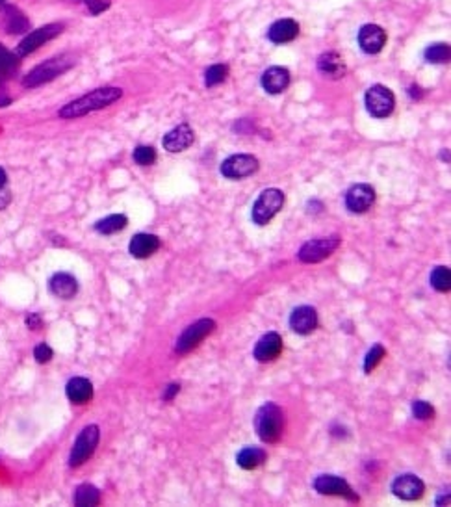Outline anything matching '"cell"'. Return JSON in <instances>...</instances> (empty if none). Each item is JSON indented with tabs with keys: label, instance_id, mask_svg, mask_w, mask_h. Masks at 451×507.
I'll use <instances>...</instances> for the list:
<instances>
[{
	"label": "cell",
	"instance_id": "11",
	"mask_svg": "<svg viewBox=\"0 0 451 507\" xmlns=\"http://www.w3.org/2000/svg\"><path fill=\"white\" fill-rule=\"evenodd\" d=\"M375 203V190L370 184H355L346 193V208L353 214L370 210Z\"/></svg>",
	"mask_w": 451,
	"mask_h": 507
},
{
	"label": "cell",
	"instance_id": "28",
	"mask_svg": "<svg viewBox=\"0 0 451 507\" xmlns=\"http://www.w3.org/2000/svg\"><path fill=\"white\" fill-rule=\"evenodd\" d=\"M431 286L437 292H448L451 288V271L448 266H437L435 270L431 271Z\"/></svg>",
	"mask_w": 451,
	"mask_h": 507
},
{
	"label": "cell",
	"instance_id": "33",
	"mask_svg": "<svg viewBox=\"0 0 451 507\" xmlns=\"http://www.w3.org/2000/svg\"><path fill=\"white\" fill-rule=\"evenodd\" d=\"M156 160V151L151 145H140L134 151V162L140 166H151Z\"/></svg>",
	"mask_w": 451,
	"mask_h": 507
},
{
	"label": "cell",
	"instance_id": "15",
	"mask_svg": "<svg viewBox=\"0 0 451 507\" xmlns=\"http://www.w3.org/2000/svg\"><path fill=\"white\" fill-rule=\"evenodd\" d=\"M290 327L297 334H310L318 327V312L316 308L310 305H301L292 310Z\"/></svg>",
	"mask_w": 451,
	"mask_h": 507
},
{
	"label": "cell",
	"instance_id": "18",
	"mask_svg": "<svg viewBox=\"0 0 451 507\" xmlns=\"http://www.w3.org/2000/svg\"><path fill=\"white\" fill-rule=\"evenodd\" d=\"M160 249V238L149 232H140L136 234L129 244L130 255L134 258H149Z\"/></svg>",
	"mask_w": 451,
	"mask_h": 507
},
{
	"label": "cell",
	"instance_id": "8",
	"mask_svg": "<svg viewBox=\"0 0 451 507\" xmlns=\"http://www.w3.org/2000/svg\"><path fill=\"white\" fill-rule=\"evenodd\" d=\"M314 489L320 495L327 496H340L349 502H359V495L355 493L351 485H349L344 478L333 474H322L314 480Z\"/></svg>",
	"mask_w": 451,
	"mask_h": 507
},
{
	"label": "cell",
	"instance_id": "29",
	"mask_svg": "<svg viewBox=\"0 0 451 507\" xmlns=\"http://www.w3.org/2000/svg\"><path fill=\"white\" fill-rule=\"evenodd\" d=\"M227 77H229V67L223 64L212 65V67H208L207 73H205V84H207V88H214V86H218V84L225 82Z\"/></svg>",
	"mask_w": 451,
	"mask_h": 507
},
{
	"label": "cell",
	"instance_id": "2",
	"mask_svg": "<svg viewBox=\"0 0 451 507\" xmlns=\"http://www.w3.org/2000/svg\"><path fill=\"white\" fill-rule=\"evenodd\" d=\"M284 430V412L277 404L268 401L255 415V431L266 444H275Z\"/></svg>",
	"mask_w": 451,
	"mask_h": 507
},
{
	"label": "cell",
	"instance_id": "9",
	"mask_svg": "<svg viewBox=\"0 0 451 507\" xmlns=\"http://www.w3.org/2000/svg\"><path fill=\"white\" fill-rule=\"evenodd\" d=\"M396 99L385 86H372L366 91V108L374 117H388L394 112Z\"/></svg>",
	"mask_w": 451,
	"mask_h": 507
},
{
	"label": "cell",
	"instance_id": "21",
	"mask_svg": "<svg viewBox=\"0 0 451 507\" xmlns=\"http://www.w3.org/2000/svg\"><path fill=\"white\" fill-rule=\"evenodd\" d=\"M297 34H299V25L296 21L281 19L271 25V28L268 30V38H270L271 43L283 45V43H290L292 39H296Z\"/></svg>",
	"mask_w": 451,
	"mask_h": 507
},
{
	"label": "cell",
	"instance_id": "7",
	"mask_svg": "<svg viewBox=\"0 0 451 507\" xmlns=\"http://www.w3.org/2000/svg\"><path fill=\"white\" fill-rule=\"evenodd\" d=\"M216 329V321L212 318H203V320H197L195 323H192L190 327H186V331L179 336V341L175 344V351L179 355H184L188 351H192L194 347H197L201 342L207 338L208 334L212 333Z\"/></svg>",
	"mask_w": 451,
	"mask_h": 507
},
{
	"label": "cell",
	"instance_id": "42",
	"mask_svg": "<svg viewBox=\"0 0 451 507\" xmlns=\"http://www.w3.org/2000/svg\"><path fill=\"white\" fill-rule=\"evenodd\" d=\"M0 2H4V0H0Z\"/></svg>",
	"mask_w": 451,
	"mask_h": 507
},
{
	"label": "cell",
	"instance_id": "30",
	"mask_svg": "<svg viewBox=\"0 0 451 507\" xmlns=\"http://www.w3.org/2000/svg\"><path fill=\"white\" fill-rule=\"evenodd\" d=\"M19 67V60L17 54H13L6 49V47L0 45V75H12L15 69Z\"/></svg>",
	"mask_w": 451,
	"mask_h": 507
},
{
	"label": "cell",
	"instance_id": "35",
	"mask_svg": "<svg viewBox=\"0 0 451 507\" xmlns=\"http://www.w3.org/2000/svg\"><path fill=\"white\" fill-rule=\"evenodd\" d=\"M52 349L51 346H47V344H38L36 346V349H34V357H36V360H38L39 364H45V362H49V360L52 359Z\"/></svg>",
	"mask_w": 451,
	"mask_h": 507
},
{
	"label": "cell",
	"instance_id": "27",
	"mask_svg": "<svg viewBox=\"0 0 451 507\" xmlns=\"http://www.w3.org/2000/svg\"><path fill=\"white\" fill-rule=\"evenodd\" d=\"M129 223V219L127 216H123V214H112L108 218L101 219L95 223V231L101 232V234H116V232L123 231L125 227Z\"/></svg>",
	"mask_w": 451,
	"mask_h": 507
},
{
	"label": "cell",
	"instance_id": "1",
	"mask_svg": "<svg viewBox=\"0 0 451 507\" xmlns=\"http://www.w3.org/2000/svg\"><path fill=\"white\" fill-rule=\"evenodd\" d=\"M123 97V91L119 88H97V90H93L88 95L80 97L77 101H73V103L65 104L64 108L60 110L58 116L62 119H77V117L88 116L91 112H97V110H103L106 106H110L116 101H119Z\"/></svg>",
	"mask_w": 451,
	"mask_h": 507
},
{
	"label": "cell",
	"instance_id": "39",
	"mask_svg": "<svg viewBox=\"0 0 451 507\" xmlns=\"http://www.w3.org/2000/svg\"><path fill=\"white\" fill-rule=\"evenodd\" d=\"M10 201H12V195L8 190L4 188H0V210H4L8 205H10Z\"/></svg>",
	"mask_w": 451,
	"mask_h": 507
},
{
	"label": "cell",
	"instance_id": "31",
	"mask_svg": "<svg viewBox=\"0 0 451 507\" xmlns=\"http://www.w3.org/2000/svg\"><path fill=\"white\" fill-rule=\"evenodd\" d=\"M426 60L431 62V64H444V62L450 60V47L446 45V43L444 45L439 43V45L429 47L426 51Z\"/></svg>",
	"mask_w": 451,
	"mask_h": 507
},
{
	"label": "cell",
	"instance_id": "36",
	"mask_svg": "<svg viewBox=\"0 0 451 507\" xmlns=\"http://www.w3.org/2000/svg\"><path fill=\"white\" fill-rule=\"evenodd\" d=\"M108 6H110V0H88V8L93 15L104 12Z\"/></svg>",
	"mask_w": 451,
	"mask_h": 507
},
{
	"label": "cell",
	"instance_id": "32",
	"mask_svg": "<svg viewBox=\"0 0 451 507\" xmlns=\"http://www.w3.org/2000/svg\"><path fill=\"white\" fill-rule=\"evenodd\" d=\"M385 354H387V351H385V347L381 346V344H375V346L368 351L366 359H364V372L366 373L374 372V368L379 364L381 360H383Z\"/></svg>",
	"mask_w": 451,
	"mask_h": 507
},
{
	"label": "cell",
	"instance_id": "23",
	"mask_svg": "<svg viewBox=\"0 0 451 507\" xmlns=\"http://www.w3.org/2000/svg\"><path fill=\"white\" fill-rule=\"evenodd\" d=\"M318 71L322 73L323 77L329 78H342L346 75V64L342 60L340 54L336 52H325L318 58Z\"/></svg>",
	"mask_w": 451,
	"mask_h": 507
},
{
	"label": "cell",
	"instance_id": "4",
	"mask_svg": "<svg viewBox=\"0 0 451 507\" xmlns=\"http://www.w3.org/2000/svg\"><path fill=\"white\" fill-rule=\"evenodd\" d=\"M342 240L338 236L329 238H316V240H309L301 245V249L297 253V258L303 264H316L331 257L338 247H340Z\"/></svg>",
	"mask_w": 451,
	"mask_h": 507
},
{
	"label": "cell",
	"instance_id": "20",
	"mask_svg": "<svg viewBox=\"0 0 451 507\" xmlns=\"http://www.w3.org/2000/svg\"><path fill=\"white\" fill-rule=\"evenodd\" d=\"M49 290H51L56 297H60V299H71V297L77 295L78 283L71 273L60 271V273L51 277V281H49Z\"/></svg>",
	"mask_w": 451,
	"mask_h": 507
},
{
	"label": "cell",
	"instance_id": "26",
	"mask_svg": "<svg viewBox=\"0 0 451 507\" xmlns=\"http://www.w3.org/2000/svg\"><path fill=\"white\" fill-rule=\"evenodd\" d=\"M101 502V493L97 487H93L90 483H84L75 491V506L78 507H90L99 506Z\"/></svg>",
	"mask_w": 451,
	"mask_h": 507
},
{
	"label": "cell",
	"instance_id": "19",
	"mask_svg": "<svg viewBox=\"0 0 451 507\" xmlns=\"http://www.w3.org/2000/svg\"><path fill=\"white\" fill-rule=\"evenodd\" d=\"M290 86V73L284 67H270L262 75V88L271 95L283 93Z\"/></svg>",
	"mask_w": 451,
	"mask_h": 507
},
{
	"label": "cell",
	"instance_id": "37",
	"mask_svg": "<svg viewBox=\"0 0 451 507\" xmlns=\"http://www.w3.org/2000/svg\"><path fill=\"white\" fill-rule=\"evenodd\" d=\"M179 392H181V385H179V383H171V385H168V388L164 392V401H171Z\"/></svg>",
	"mask_w": 451,
	"mask_h": 507
},
{
	"label": "cell",
	"instance_id": "41",
	"mask_svg": "<svg viewBox=\"0 0 451 507\" xmlns=\"http://www.w3.org/2000/svg\"><path fill=\"white\" fill-rule=\"evenodd\" d=\"M4 184H6V171L0 167V188H4Z\"/></svg>",
	"mask_w": 451,
	"mask_h": 507
},
{
	"label": "cell",
	"instance_id": "40",
	"mask_svg": "<svg viewBox=\"0 0 451 507\" xmlns=\"http://www.w3.org/2000/svg\"><path fill=\"white\" fill-rule=\"evenodd\" d=\"M323 205L320 201H310L309 203V212H322Z\"/></svg>",
	"mask_w": 451,
	"mask_h": 507
},
{
	"label": "cell",
	"instance_id": "14",
	"mask_svg": "<svg viewBox=\"0 0 451 507\" xmlns=\"http://www.w3.org/2000/svg\"><path fill=\"white\" fill-rule=\"evenodd\" d=\"M281 351H283V338H281L279 333L271 331V333H266L264 336H260V341L257 342V346L253 349V357L258 362H270V360L277 359Z\"/></svg>",
	"mask_w": 451,
	"mask_h": 507
},
{
	"label": "cell",
	"instance_id": "34",
	"mask_svg": "<svg viewBox=\"0 0 451 507\" xmlns=\"http://www.w3.org/2000/svg\"><path fill=\"white\" fill-rule=\"evenodd\" d=\"M413 415L418 420H429V418L435 417V409H433L431 404H427L424 399H416L413 404Z\"/></svg>",
	"mask_w": 451,
	"mask_h": 507
},
{
	"label": "cell",
	"instance_id": "10",
	"mask_svg": "<svg viewBox=\"0 0 451 507\" xmlns=\"http://www.w3.org/2000/svg\"><path fill=\"white\" fill-rule=\"evenodd\" d=\"M258 171V160L251 154H234L221 164V175L231 180L245 179Z\"/></svg>",
	"mask_w": 451,
	"mask_h": 507
},
{
	"label": "cell",
	"instance_id": "43",
	"mask_svg": "<svg viewBox=\"0 0 451 507\" xmlns=\"http://www.w3.org/2000/svg\"><path fill=\"white\" fill-rule=\"evenodd\" d=\"M86 2H88V0H86Z\"/></svg>",
	"mask_w": 451,
	"mask_h": 507
},
{
	"label": "cell",
	"instance_id": "5",
	"mask_svg": "<svg viewBox=\"0 0 451 507\" xmlns=\"http://www.w3.org/2000/svg\"><path fill=\"white\" fill-rule=\"evenodd\" d=\"M73 65V60H67V56H60V58H52L45 64L38 65L36 69L28 73L23 80L26 88H36L41 84L51 82L56 77H60L62 73H65Z\"/></svg>",
	"mask_w": 451,
	"mask_h": 507
},
{
	"label": "cell",
	"instance_id": "3",
	"mask_svg": "<svg viewBox=\"0 0 451 507\" xmlns=\"http://www.w3.org/2000/svg\"><path fill=\"white\" fill-rule=\"evenodd\" d=\"M284 205V193L277 188H270L258 195V199L253 205V221L257 225L270 223L275 218Z\"/></svg>",
	"mask_w": 451,
	"mask_h": 507
},
{
	"label": "cell",
	"instance_id": "13",
	"mask_svg": "<svg viewBox=\"0 0 451 507\" xmlns=\"http://www.w3.org/2000/svg\"><path fill=\"white\" fill-rule=\"evenodd\" d=\"M62 30H64V26L62 25H47L38 28V30H34L32 34H28V36L19 43V47H17V56H26V54H30V52L39 49L43 43H47L49 39L56 38L58 34H62Z\"/></svg>",
	"mask_w": 451,
	"mask_h": 507
},
{
	"label": "cell",
	"instance_id": "6",
	"mask_svg": "<svg viewBox=\"0 0 451 507\" xmlns=\"http://www.w3.org/2000/svg\"><path fill=\"white\" fill-rule=\"evenodd\" d=\"M99 438H101V431H99L97 425H86L84 430L80 431V435L77 436V441L73 444L71 456H69V465L73 469L84 465L93 456V452H95L99 444Z\"/></svg>",
	"mask_w": 451,
	"mask_h": 507
},
{
	"label": "cell",
	"instance_id": "16",
	"mask_svg": "<svg viewBox=\"0 0 451 507\" xmlns=\"http://www.w3.org/2000/svg\"><path fill=\"white\" fill-rule=\"evenodd\" d=\"M194 143V130L190 125L182 123L179 127H175L173 130H169L168 134L164 136V147L169 153H182L186 151L190 145Z\"/></svg>",
	"mask_w": 451,
	"mask_h": 507
},
{
	"label": "cell",
	"instance_id": "24",
	"mask_svg": "<svg viewBox=\"0 0 451 507\" xmlns=\"http://www.w3.org/2000/svg\"><path fill=\"white\" fill-rule=\"evenodd\" d=\"M266 459H268L266 449L258 448V446H245V448L240 449L238 456H236L238 467L244 470L258 469L260 465H264Z\"/></svg>",
	"mask_w": 451,
	"mask_h": 507
},
{
	"label": "cell",
	"instance_id": "17",
	"mask_svg": "<svg viewBox=\"0 0 451 507\" xmlns=\"http://www.w3.org/2000/svg\"><path fill=\"white\" fill-rule=\"evenodd\" d=\"M387 43V34L377 25L362 26L359 32V45L366 54H377Z\"/></svg>",
	"mask_w": 451,
	"mask_h": 507
},
{
	"label": "cell",
	"instance_id": "22",
	"mask_svg": "<svg viewBox=\"0 0 451 507\" xmlns=\"http://www.w3.org/2000/svg\"><path fill=\"white\" fill-rule=\"evenodd\" d=\"M65 394H67V398L71 399L73 404H88L93 398V385H91L90 379L73 378L65 386Z\"/></svg>",
	"mask_w": 451,
	"mask_h": 507
},
{
	"label": "cell",
	"instance_id": "38",
	"mask_svg": "<svg viewBox=\"0 0 451 507\" xmlns=\"http://www.w3.org/2000/svg\"><path fill=\"white\" fill-rule=\"evenodd\" d=\"M26 325L36 331V329H39L43 325V320H41V316L39 314H28L26 316Z\"/></svg>",
	"mask_w": 451,
	"mask_h": 507
},
{
	"label": "cell",
	"instance_id": "25",
	"mask_svg": "<svg viewBox=\"0 0 451 507\" xmlns=\"http://www.w3.org/2000/svg\"><path fill=\"white\" fill-rule=\"evenodd\" d=\"M2 21H4V28H6L8 34H25L30 26L23 12L13 6H4Z\"/></svg>",
	"mask_w": 451,
	"mask_h": 507
},
{
	"label": "cell",
	"instance_id": "12",
	"mask_svg": "<svg viewBox=\"0 0 451 507\" xmlns=\"http://www.w3.org/2000/svg\"><path fill=\"white\" fill-rule=\"evenodd\" d=\"M424 491H426V485H424V482L420 480L418 475L414 474L398 475L392 482V493L400 500H420L424 496Z\"/></svg>",
	"mask_w": 451,
	"mask_h": 507
}]
</instances>
